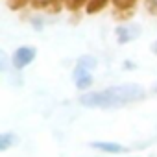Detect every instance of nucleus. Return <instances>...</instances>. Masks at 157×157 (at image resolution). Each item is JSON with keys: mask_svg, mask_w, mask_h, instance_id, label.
Segmentation results:
<instances>
[{"mask_svg": "<svg viewBox=\"0 0 157 157\" xmlns=\"http://www.w3.org/2000/svg\"><path fill=\"white\" fill-rule=\"evenodd\" d=\"M144 98V89L140 85H120V87H109L105 91H98V93H89L83 94L80 98V102L85 107H120L126 105L129 102H139Z\"/></svg>", "mask_w": 157, "mask_h": 157, "instance_id": "f257e3e1", "label": "nucleus"}, {"mask_svg": "<svg viewBox=\"0 0 157 157\" xmlns=\"http://www.w3.org/2000/svg\"><path fill=\"white\" fill-rule=\"evenodd\" d=\"M35 57V48L32 46H22L13 54V65L15 68H24L26 65H30Z\"/></svg>", "mask_w": 157, "mask_h": 157, "instance_id": "f03ea898", "label": "nucleus"}, {"mask_svg": "<svg viewBox=\"0 0 157 157\" xmlns=\"http://www.w3.org/2000/svg\"><path fill=\"white\" fill-rule=\"evenodd\" d=\"M74 82L78 85V89H89L93 83V76H91V68L83 67V65H78L74 68Z\"/></svg>", "mask_w": 157, "mask_h": 157, "instance_id": "7ed1b4c3", "label": "nucleus"}, {"mask_svg": "<svg viewBox=\"0 0 157 157\" xmlns=\"http://www.w3.org/2000/svg\"><path fill=\"white\" fill-rule=\"evenodd\" d=\"M139 26H122V28H118L117 30V37H118V43H128V41H131V39H135V37H139Z\"/></svg>", "mask_w": 157, "mask_h": 157, "instance_id": "20e7f679", "label": "nucleus"}, {"mask_svg": "<svg viewBox=\"0 0 157 157\" xmlns=\"http://www.w3.org/2000/svg\"><path fill=\"white\" fill-rule=\"evenodd\" d=\"M30 2L37 10H48L52 13H57L61 10V0H30Z\"/></svg>", "mask_w": 157, "mask_h": 157, "instance_id": "39448f33", "label": "nucleus"}, {"mask_svg": "<svg viewBox=\"0 0 157 157\" xmlns=\"http://www.w3.org/2000/svg\"><path fill=\"white\" fill-rule=\"evenodd\" d=\"M91 146L100 150V151H107V153H124V151H128V148H124L117 142H93Z\"/></svg>", "mask_w": 157, "mask_h": 157, "instance_id": "423d86ee", "label": "nucleus"}, {"mask_svg": "<svg viewBox=\"0 0 157 157\" xmlns=\"http://www.w3.org/2000/svg\"><path fill=\"white\" fill-rule=\"evenodd\" d=\"M15 142H17V137L13 133H2V135H0V150H2V151H6Z\"/></svg>", "mask_w": 157, "mask_h": 157, "instance_id": "0eeeda50", "label": "nucleus"}, {"mask_svg": "<svg viewBox=\"0 0 157 157\" xmlns=\"http://www.w3.org/2000/svg\"><path fill=\"white\" fill-rule=\"evenodd\" d=\"M109 0H89V4H87V13H96L100 10H104L107 6Z\"/></svg>", "mask_w": 157, "mask_h": 157, "instance_id": "6e6552de", "label": "nucleus"}, {"mask_svg": "<svg viewBox=\"0 0 157 157\" xmlns=\"http://www.w3.org/2000/svg\"><path fill=\"white\" fill-rule=\"evenodd\" d=\"M113 4H115V10L129 11V10H133V8H135L137 0H113Z\"/></svg>", "mask_w": 157, "mask_h": 157, "instance_id": "1a4fd4ad", "label": "nucleus"}, {"mask_svg": "<svg viewBox=\"0 0 157 157\" xmlns=\"http://www.w3.org/2000/svg\"><path fill=\"white\" fill-rule=\"evenodd\" d=\"M83 4H89V0H65V6H67V10H70V11L80 10Z\"/></svg>", "mask_w": 157, "mask_h": 157, "instance_id": "9d476101", "label": "nucleus"}, {"mask_svg": "<svg viewBox=\"0 0 157 157\" xmlns=\"http://www.w3.org/2000/svg\"><path fill=\"white\" fill-rule=\"evenodd\" d=\"M146 10L151 15H157V0H146Z\"/></svg>", "mask_w": 157, "mask_h": 157, "instance_id": "9b49d317", "label": "nucleus"}, {"mask_svg": "<svg viewBox=\"0 0 157 157\" xmlns=\"http://www.w3.org/2000/svg\"><path fill=\"white\" fill-rule=\"evenodd\" d=\"M151 52H153V54H157V41L151 44Z\"/></svg>", "mask_w": 157, "mask_h": 157, "instance_id": "f8f14e48", "label": "nucleus"}, {"mask_svg": "<svg viewBox=\"0 0 157 157\" xmlns=\"http://www.w3.org/2000/svg\"><path fill=\"white\" fill-rule=\"evenodd\" d=\"M155 93H157V87H155Z\"/></svg>", "mask_w": 157, "mask_h": 157, "instance_id": "ddd939ff", "label": "nucleus"}]
</instances>
